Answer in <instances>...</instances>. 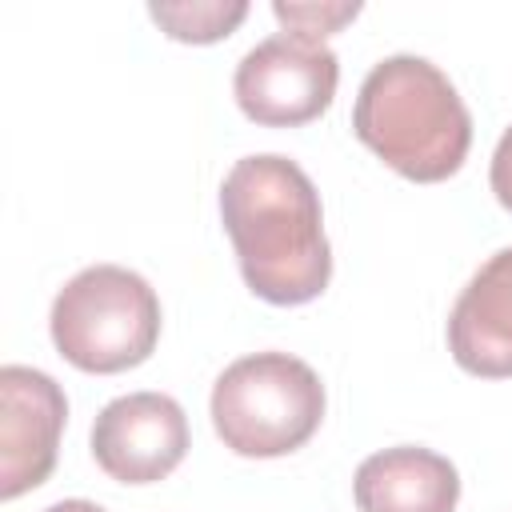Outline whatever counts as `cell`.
I'll list each match as a JSON object with an SVG mask.
<instances>
[{"label": "cell", "instance_id": "5", "mask_svg": "<svg viewBox=\"0 0 512 512\" xmlns=\"http://www.w3.org/2000/svg\"><path fill=\"white\" fill-rule=\"evenodd\" d=\"M340 84V60L324 40L276 32L244 52L232 76V96L252 124L300 128L328 112Z\"/></svg>", "mask_w": 512, "mask_h": 512}, {"label": "cell", "instance_id": "6", "mask_svg": "<svg viewBox=\"0 0 512 512\" xmlns=\"http://www.w3.org/2000/svg\"><path fill=\"white\" fill-rule=\"evenodd\" d=\"M92 460L120 484H156L188 452V416L168 392H128L92 420Z\"/></svg>", "mask_w": 512, "mask_h": 512}, {"label": "cell", "instance_id": "12", "mask_svg": "<svg viewBox=\"0 0 512 512\" xmlns=\"http://www.w3.org/2000/svg\"><path fill=\"white\" fill-rule=\"evenodd\" d=\"M488 184H492V196L500 200V208L512 212V124L504 128L496 152H492V164H488Z\"/></svg>", "mask_w": 512, "mask_h": 512}, {"label": "cell", "instance_id": "1", "mask_svg": "<svg viewBox=\"0 0 512 512\" xmlns=\"http://www.w3.org/2000/svg\"><path fill=\"white\" fill-rule=\"evenodd\" d=\"M220 220L252 296L292 308L332 280L320 192L308 172L276 152L244 156L220 184Z\"/></svg>", "mask_w": 512, "mask_h": 512}, {"label": "cell", "instance_id": "2", "mask_svg": "<svg viewBox=\"0 0 512 512\" xmlns=\"http://www.w3.org/2000/svg\"><path fill=\"white\" fill-rule=\"evenodd\" d=\"M352 132L392 172L416 184L456 176L472 148V116L456 84L412 52L372 64L356 92Z\"/></svg>", "mask_w": 512, "mask_h": 512}, {"label": "cell", "instance_id": "3", "mask_svg": "<svg viewBox=\"0 0 512 512\" xmlns=\"http://www.w3.org/2000/svg\"><path fill=\"white\" fill-rule=\"evenodd\" d=\"M48 332L72 368L92 376L128 372L160 340V296L124 264H92L56 292Z\"/></svg>", "mask_w": 512, "mask_h": 512}, {"label": "cell", "instance_id": "11", "mask_svg": "<svg viewBox=\"0 0 512 512\" xmlns=\"http://www.w3.org/2000/svg\"><path fill=\"white\" fill-rule=\"evenodd\" d=\"M272 16H276L288 32L324 40V36L340 32L344 24H352V20L360 16V4H284V0H276V4H272Z\"/></svg>", "mask_w": 512, "mask_h": 512}, {"label": "cell", "instance_id": "13", "mask_svg": "<svg viewBox=\"0 0 512 512\" xmlns=\"http://www.w3.org/2000/svg\"><path fill=\"white\" fill-rule=\"evenodd\" d=\"M44 512H104V508L92 504V500H56V504H48Z\"/></svg>", "mask_w": 512, "mask_h": 512}, {"label": "cell", "instance_id": "9", "mask_svg": "<svg viewBox=\"0 0 512 512\" xmlns=\"http://www.w3.org/2000/svg\"><path fill=\"white\" fill-rule=\"evenodd\" d=\"M352 496L360 512H456L460 472L432 448L400 444L360 460Z\"/></svg>", "mask_w": 512, "mask_h": 512}, {"label": "cell", "instance_id": "7", "mask_svg": "<svg viewBox=\"0 0 512 512\" xmlns=\"http://www.w3.org/2000/svg\"><path fill=\"white\" fill-rule=\"evenodd\" d=\"M68 420L64 388L28 364L0 368V496L16 500L40 488L60 452Z\"/></svg>", "mask_w": 512, "mask_h": 512}, {"label": "cell", "instance_id": "8", "mask_svg": "<svg viewBox=\"0 0 512 512\" xmlns=\"http://www.w3.org/2000/svg\"><path fill=\"white\" fill-rule=\"evenodd\" d=\"M448 352L472 376H512V248L492 252L460 288L448 316Z\"/></svg>", "mask_w": 512, "mask_h": 512}, {"label": "cell", "instance_id": "4", "mask_svg": "<svg viewBox=\"0 0 512 512\" xmlns=\"http://www.w3.org/2000/svg\"><path fill=\"white\" fill-rule=\"evenodd\" d=\"M212 428L236 456L272 460L304 448L324 420V384L300 356L252 352L212 384Z\"/></svg>", "mask_w": 512, "mask_h": 512}, {"label": "cell", "instance_id": "10", "mask_svg": "<svg viewBox=\"0 0 512 512\" xmlns=\"http://www.w3.org/2000/svg\"><path fill=\"white\" fill-rule=\"evenodd\" d=\"M148 16L160 24V32L168 40L180 44H216L224 36H232L244 16L248 4L244 0H192V4H148Z\"/></svg>", "mask_w": 512, "mask_h": 512}]
</instances>
